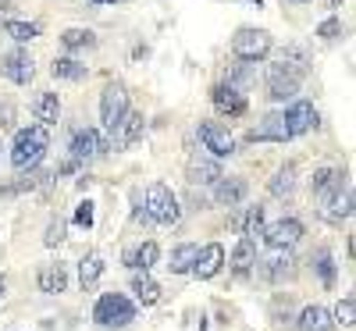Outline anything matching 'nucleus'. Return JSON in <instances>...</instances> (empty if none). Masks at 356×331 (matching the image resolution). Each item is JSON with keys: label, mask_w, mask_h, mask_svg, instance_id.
Here are the masks:
<instances>
[{"label": "nucleus", "mask_w": 356, "mask_h": 331, "mask_svg": "<svg viewBox=\"0 0 356 331\" xmlns=\"http://www.w3.org/2000/svg\"><path fill=\"white\" fill-rule=\"evenodd\" d=\"M93 321L100 328H125V324L136 321V307L122 292H104L97 299V307H93Z\"/></svg>", "instance_id": "nucleus-2"}, {"label": "nucleus", "mask_w": 356, "mask_h": 331, "mask_svg": "<svg viewBox=\"0 0 356 331\" xmlns=\"http://www.w3.org/2000/svg\"><path fill=\"white\" fill-rule=\"evenodd\" d=\"M232 54L246 65L264 61V57L271 54V33H267V29H250V25L239 29V33L232 36Z\"/></svg>", "instance_id": "nucleus-3"}, {"label": "nucleus", "mask_w": 356, "mask_h": 331, "mask_svg": "<svg viewBox=\"0 0 356 331\" xmlns=\"http://www.w3.org/2000/svg\"><path fill=\"white\" fill-rule=\"evenodd\" d=\"M332 324H342L346 331L356 324V303H353V296L339 299V307H335V314H332Z\"/></svg>", "instance_id": "nucleus-36"}, {"label": "nucleus", "mask_w": 356, "mask_h": 331, "mask_svg": "<svg viewBox=\"0 0 356 331\" xmlns=\"http://www.w3.org/2000/svg\"><path fill=\"white\" fill-rule=\"evenodd\" d=\"M100 278H104V257L100 253H86L79 260V282H82V289H93Z\"/></svg>", "instance_id": "nucleus-25"}, {"label": "nucleus", "mask_w": 356, "mask_h": 331, "mask_svg": "<svg viewBox=\"0 0 356 331\" xmlns=\"http://www.w3.org/2000/svg\"><path fill=\"white\" fill-rule=\"evenodd\" d=\"M200 139L214 157H232L235 154V139H232L228 125H221V122H200Z\"/></svg>", "instance_id": "nucleus-14"}, {"label": "nucleus", "mask_w": 356, "mask_h": 331, "mask_svg": "<svg viewBox=\"0 0 356 331\" xmlns=\"http://www.w3.org/2000/svg\"><path fill=\"white\" fill-rule=\"evenodd\" d=\"M189 186L196 189V186H214L218 182V178H221V164L218 161H189Z\"/></svg>", "instance_id": "nucleus-22"}, {"label": "nucleus", "mask_w": 356, "mask_h": 331, "mask_svg": "<svg viewBox=\"0 0 356 331\" xmlns=\"http://www.w3.org/2000/svg\"><path fill=\"white\" fill-rule=\"evenodd\" d=\"M342 178H346L342 168H317L314 178H310V193H314L317 200H328L332 193H339V189L346 186Z\"/></svg>", "instance_id": "nucleus-19"}, {"label": "nucleus", "mask_w": 356, "mask_h": 331, "mask_svg": "<svg viewBox=\"0 0 356 331\" xmlns=\"http://www.w3.org/2000/svg\"><path fill=\"white\" fill-rule=\"evenodd\" d=\"M50 75L54 79H65V82H82L89 72H86V65L75 61V57H57V61L50 65Z\"/></svg>", "instance_id": "nucleus-30"}, {"label": "nucleus", "mask_w": 356, "mask_h": 331, "mask_svg": "<svg viewBox=\"0 0 356 331\" xmlns=\"http://www.w3.org/2000/svg\"><path fill=\"white\" fill-rule=\"evenodd\" d=\"M132 292H136V299L143 307H154L161 299V285L146 275V271H136V275H132Z\"/></svg>", "instance_id": "nucleus-24"}, {"label": "nucleus", "mask_w": 356, "mask_h": 331, "mask_svg": "<svg viewBox=\"0 0 356 331\" xmlns=\"http://www.w3.org/2000/svg\"><path fill=\"white\" fill-rule=\"evenodd\" d=\"M146 218L157 221V225H175L178 221V196L164 182H154L150 189H146Z\"/></svg>", "instance_id": "nucleus-6"}, {"label": "nucleus", "mask_w": 356, "mask_h": 331, "mask_svg": "<svg viewBox=\"0 0 356 331\" xmlns=\"http://www.w3.org/2000/svg\"><path fill=\"white\" fill-rule=\"evenodd\" d=\"M289 139V129H285V118L282 111H271V114H264L257 129L246 132V143H285Z\"/></svg>", "instance_id": "nucleus-15"}, {"label": "nucleus", "mask_w": 356, "mask_h": 331, "mask_svg": "<svg viewBox=\"0 0 356 331\" xmlns=\"http://www.w3.org/2000/svg\"><path fill=\"white\" fill-rule=\"evenodd\" d=\"M0 299H4V271H0Z\"/></svg>", "instance_id": "nucleus-43"}, {"label": "nucleus", "mask_w": 356, "mask_h": 331, "mask_svg": "<svg viewBox=\"0 0 356 331\" xmlns=\"http://www.w3.org/2000/svg\"><path fill=\"white\" fill-rule=\"evenodd\" d=\"M211 104H214L221 114H228V118H243V114H246L243 89H235V86H228V82H218V86L211 89Z\"/></svg>", "instance_id": "nucleus-16"}, {"label": "nucleus", "mask_w": 356, "mask_h": 331, "mask_svg": "<svg viewBox=\"0 0 356 331\" xmlns=\"http://www.w3.org/2000/svg\"><path fill=\"white\" fill-rule=\"evenodd\" d=\"M339 4H342V0H324V8H328V11H335Z\"/></svg>", "instance_id": "nucleus-42"}, {"label": "nucleus", "mask_w": 356, "mask_h": 331, "mask_svg": "<svg viewBox=\"0 0 356 331\" xmlns=\"http://www.w3.org/2000/svg\"><path fill=\"white\" fill-rule=\"evenodd\" d=\"M47 146H50V129H43V125L22 129V132L15 136V146H11V164H15L18 171L36 168V164L43 161V154H47Z\"/></svg>", "instance_id": "nucleus-1"}, {"label": "nucleus", "mask_w": 356, "mask_h": 331, "mask_svg": "<svg viewBox=\"0 0 356 331\" xmlns=\"http://www.w3.org/2000/svg\"><path fill=\"white\" fill-rule=\"evenodd\" d=\"M75 225L79 228H93V203H79V210H75Z\"/></svg>", "instance_id": "nucleus-40"}, {"label": "nucleus", "mask_w": 356, "mask_h": 331, "mask_svg": "<svg viewBox=\"0 0 356 331\" xmlns=\"http://www.w3.org/2000/svg\"><path fill=\"white\" fill-rule=\"evenodd\" d=\"M314 271L321 275L324 285H335V257H332L328 246H321V250L314 253Z\"/></svg>", "instance_id": "nucleus-33"}, {"label": "nucleus", "mask_w": 356, "mask_h": 331, "mask_svg": "<svg viewBox=\"0 0 356 331\" xmlns=\"http://www.w3.org/2000/svg\"><path fill=\"white\" fill-rule=\"evenodd\" d=\"M107 150L111 146L100 139L97 129H75L72 132V143H68V157L79 161V164H86V161H93V157H104Z\"/></svg>", "instance_id": "nucleus-8"}, {"label": "nucleus", "mask_w": 356, "mask_h": 331, "mask_svg": "<svg viewBox=\"0 0 356 331\" xmlns=\"http://www.w3.org/2000/svg\"><path fill=\"white\" fill-rule=\"evenodd\" d=\"M132 107H129V89L122 86V82H107V89H104V97H100V122H104V129L114 136V129L122 125V118L129 114Z\"/></svg>", "instance_id": "nucleus-5"}, {"label": "nucleus", "mask_w": 356, "mask_h": 331, "mask_svg": "<svg viewBox=\"0 0 356 331\" xmlns=\"http://www.w3.org/2000/svg\"><path fill=\"white\" fill-rule=\"evenodd\" d=\"M65 289H68V271H65V264H47V267L40 271V292L61 296Z\"/></svg>", "instance_id": "nucleus-21"}, {"label": "nucleus", "mask_w": 356, "mask_h": 331, "mask_svg": "<svg viewBox=\"0 0 356 331\" xmlns=\"http://www.w3.org/2000/svg\"><path fill=\"white\" fill-rule=\"evenodd\" d=\"M143 125H146V118H143L139 111H129V114L122 118V125L114 129V143H118V150H129V146L143 136Z\"/></svg>", "instance_id": "nucleus-20"}, {"label": "nucleus", "mask_w": 356, "mask_h": 331, "mask_svg": "<svg viewBox=\"0 0 356 331\" xmlns=\"http://www.w3.org/2000/svg\"><path fill=\"white\" fill-rule=\"evenodd\" d=\"M314 36H321V40H339V36H342V22H339V18H324V22L314 29Z\"/></svg>", "instance_id": "nucleus-37"}, {"label": "nucleus", "mask_w": 356, "mask_h": 331, "mask_svg": "<svg viewBox=\"0 0 356 331\" xmlns=\"http://www.w3.org/2000/svg\"><path fill=\"white\" fill-rule=\"evenodd\" d=\"M264 228H267V221H264V207H250V210H246V218L239 221L243 239H250V243H253L257 235H264Z\"/></svg>", "instance_id": "nucleus-32"}, {"label": "nucleus", "mask_w": 356, "mask_h": 331, "mask_svg": "<svg viewBox=\"0 0 356 331\" xmlns=\"http://www.w3.org/2000/svg\"><path fill=\"white\" fill-rule=\"evenodd\" d=\"M257 264V243H250V239H239L232 250V267H235V275H246V271H253Z\"/></svg>", "instance_id": "nucleus-29"}, {"label": "nucleus", "mask_w": 356, "mask_h": 331, "mask_svg": "<svg viewBox=\"0 0 356 331\" xmlns=\"http://www.w3.org/2000/svg\"><path fill=\"white\" fill-rule=\"evenodd\" d=\"M79 168H82V164H79V161H72V157H68V161H65V164H61V175H72V171H79Z\"/></svg>", "instance_id": "nucleus-41"}, {"label": "nucleus", "mask_w": 356, "mask_h": 331, "mask_svg": "<svg viewBox=\"0 0 356 331\" xmlns=\"http://www.w3.org/2000/svg\"><path fill=\"white\" fill-rule=\"evenodd\" d=\"M196 257H200V246H193V243H182V246H175L171 250V275H189L193 271V264H196Z\"/></svg>", "instance_id": "nucleus-28"}, {"label": "nucleus", "mask_w": 356, "mask_h": 331, "mask_svg": "<svg viewBox=\"0 0 356 331\" xmlns=\"http://www.w3.org/2000/svg\"><path fill=\"white\" fill-rule=\"evenodd\" d=\"M29 111H33V118H36V122H40L43 129H50V125H57V118H61V100H57V93L43 89V93H36V97H33Z\"/></svg>", "instance_id": "nucleus-18"}, {"label": "nucleus", "mask_w": 356, "mask_h": 331, "mask_svg": "<svg viewBox=\"0 0 356 331\" xmlns=\"http://www.w3.org/2000/svg\"><path fill=\"white\" fill-rule=\"evenodd\" d=\"M4 33L11 40H18V43H29V40L40 36V25H33V22H4Z\"/></svg>", "instance_id": "nucleus-35"}, {"label": "nucleus", "mask_w": 356, "mask_h": 331, "mask_svg": "<svg viewBox=\"0 0 356 331\" xmlns=\"http://www.w3.org/2000/svg\"><path fill=\"white\" fill-rule=\"evenodd\" d=\"M300 328H303V331H332L335 324H332V314H328V310L317 307V303H310V307H303V314H300Z\"/></svg>", "instance_id": "nucleus-27"}, {"label": "nucleus", "mask_w": 356, "mask_h": 331, "mask_svg": "<svg viewBox=\"0 0 356 331\" xmlns=\"http://www.w3.org/2000/svg\"><path fill=\"white\" fill-rule=\"evenodd\" d=\"M61 47L65 50H82V47H97V36L89 29H65L61 33Z\"/></svg>", "instance_id": "nucleus-34"}, {"label": "nucleus", "mask_w": 356, "mask_h": 331, "mask_svg": "<svg viewBox=\"0 0 356 331\" xmlns=\"http://www.w3.org/2000/svg\"><path fill=\"white\" fill-rule=\"evenodd\" d=\"M246 196H250V182H246V178H239V175H221L218 182H214V203L218 207L235 210V207L246 203Z\"/></svg>", "instance_id": "nucleus-10"}, {"label": "nucleus", "mask_w": 356, "mask_h": 331, "mask_svg": "<svg viewBox=\"0 0 356 331\" xmlns=\"http://www.w3.org/2000/svg\"><path fill=\"white\" fill-rule=\"evenodd\" d=\"M253 267H257V275L264 282H271V285H282V282H292L296 278V257H292V250H271L264 260H257Z\"/></svg>", "instance_id": "nucleus-7"}, {"label": "nucleus", "mask_w": 356, "mask_h": 331, "mask_svg": "<svg viewBox=\"0 0 356 331\" xmlns=\"http://www.w3.org/2000/svg\"><path fill=\"white\" fill-rule=\"evenodd\" d=\"M282 118H285L289 139H292V136H307L310 129H317V111H314V104H307V100H292V104L282 111Z\"/></svg>", "instance_id": "nucleus-11"}, {"label": "nucleus", "mask_w": 356, "mask_h": 331, "mask_svg": "<svg viewBox=\"0 0 356 331\" xmlns=\"http://www.w3.org/2000/svg\"><path fill=\"white\" fill-rule=\"evenodd\" d=\"M292 189H296V164H285V168L275 171L271 182H267V193L282 200V196H292Z\"/></svg>", "instance_id": "nucleus-31"}, {"label": "nucleus", "mask_w": 356, "mask_h": 331, "mask_svg": "<svg viewBox=\"0 0 356 331\" xmlns=\"http://www.w3.org/2000/svg\"><path fill=\"white\" fill-rule=\"evenodd\" d=\"M97 4H114V0H97Z\"/></svg>", "instance_id": "nucleus-44"}, {"label": "nucleus", "mask_w": 356, "mask_h": 331, "mask_svg": "<svg viewBox=\"0 0 356 331\" xmlns=\"http://www.w3.org/2000/svg\"><path fill=\"white\" fill-rule=\"evenodd\" d=\"M50 182V175L47 171H40V168H33V171H29L25 178H22V182H18V189H43Z\"/></svg>", "instance_id": "nucleus-38"}, {"label": "nucleus", "mask_w": 356, "mask_h": 331, "mask_svg": "<svg viewBox=\"0 0 356 331\" xmlns=\"http://www.w3.org/2000/svg\"><path fill=\"white\" fill-rule=\"evenodd\" d=\"M317 214H321V221H328V225H342V221H349V218H353V189L342 186V189L332 193L328 200H321Z\"/></svg>", "instance_id": "nucleus-13"}, {"label": "nucleus", "mask_w": 356, "mask_h": 331, "mask_svg": "<svg viewBox=\"0 0 356 331\" xmlns=\"http://www.w3.org/2000/svg\"><path fill=\"white\" fill-rule=\"evenodd\" d=\"M282 65H289L292 72H300L303 79H307V72H310V50H307V43H289L285 50H282Z\"/></svg>", "instance_id": "nucleus-26"}, {"label": "nucleus", "mask_w": 356, "mask_h": 331, "mask_svg": "<svg viewBox=\"0 0 356 331\" xmlns=\"http://www.w3.org/2000/svg\"><path fill=\"white\" fill-rule=\"evenodd\" d=\"M221 267H225V246H221V243H211V246L200 250V257H196V264H193L189 275H196L200 282H207V278H214Z\"/></svg>", "instance_id": "nucleus-17"}, {"label": "nucleus", "mask_w": 356, "mask_h": 331, "mask_svg": "<svg viewBox=\"0 0 356 331\" xmlns=\"http://www.w3.org/2000/svg\"><path fill=\"white\" fill-rule=\"evenodd\" d=\"M65 228H68V225H65L61 218H54V221L47 225V235H43V243H47V246H57V243H65Z\"/></svg>", "instance_id": "nucleus-39"}, {"label": "nucleus", "mask_w": 356, "mask_h": 331, "mask_svg": "<svg viewBox=\"0 0 356 331\" xmlns=\"http://www.w3.org/2000/svg\"><path fill=\"white\" fill-rule=\"evenodd\" d=\"M264 239H267V246H271V250H292L303 239V221L300 218H282V221L264 228Z\"/></svg>", "instance_id": "nucleus-9"}, {"label": "nucleus", "mask_w": 356, "mask_h": 331, "mask_svg": "<svg viewBox=\"0 0 356 331\" xmlns=\"http://www.w3.org/2000/svg\"><path fill=\"white\" fill-rule=\"evenodd\" d=\"M0 75L11 79L15 86H29L33 75H36V65H33V57H29L25 50H11V54L0 57Z\"/></svg>", "instance_id": "nucleus-12"}, {"label": "nucleus", "mask_w": 356, "mask_h": 331, "mask_svg": "<svg viewBox=\"0 0 356 331\" xmlns=\"http://www.w3.org/2000/svg\"><path fill=\"white\" fill-rule=\"evenodd\" d=\"M300 86H303V75L300 72H292L289 65H267V97H271L275 104H292L296 93H300Z\"/></svg>", "instance_id": "nucleus-4"}, {"label": "nucleus", "mask_w": 356, "mask_h": 331, "mask_svg": "<svg viewBox=\"0 0 356 331\" xmlns=\"http://www.w3.org/2000/svg\"><path fill=\"white\" fill-rule=\"evenodd\" d=\"M157 260H161V246L157 243H143L136 250H125V267H132V271H150Z\"/></svg>", "instance_id": "nucleus-23"}]
</instances>
